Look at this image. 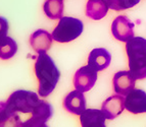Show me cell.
I'll use <instances>...</instances> for the list:
<instances>
[{
  "label": "cell",
  "instance_id": "obj_1",
  "mask_svg": "<svg viewBox=\"0 0 146 127\" xmlns=\"http://www.w3.org/2000/svg\"><path fill=\"white\" fill-rule=\"evenodd\" d=\"M34 69L39 82L38 86L39 96L42 98L48 97L54 90L58 82L60 71L55 65L53 59L46 53L38 54Z\"/></svg>",
  "mask_w": 146,
  "mask_h": 127
},
{
  "label": "cell",
  "instance_id": "obj_2",
  "mask_svg": "<svg viewBox=\"0 0 146 127\" xmlns=\"http://www.w3.org/2000/svg\"><path fill=\"white\" fill-rule=\"evenodd\" d=\"M126 52L132 75L136 79L146 78V40L142 37H133L126 42Z\"/></svg>",
  "mask_w": 146,
  "mask_h": 127
},
{
  "label": "cell",
  "instance_id": "obj_3",
  "mask_svg": "<svg viewBox=\"0 0 146 127\" xmlns=\"http://www.w3.org/2000/svg\"><path fill=\"white\" fill-rule=\"evenodd\" d=\"M83 22L71 16H62L52 32V38L58 43H68L81 36L83 33Z\"/></svg>",
  "mask_w": 146,
  "mask_h": 127
},
{
  "label": "cell",
  "instance_id": "obj_4",
  "mask_svg": "<svg viewBox=\"0 0 146 127\" xmlns=\"http://www.w3.org/2000/svg\"><path fill=\"white\" fill-rule=\"evenodd\" d=\"M39 102V96L32 90H26L13 92L6 101L10 110L21 113H32Z\"/></svg>",
  "mask_w": 146,
  "mask_h": 127
},
{
  "label": "cell",
  "instance_id": "obj_5",
  "mask_svg": "<svg viewBox=\"0 0 146 127\" xmlns=\"http://www.w3.org/2000/svg\"><path fill=\"white\" fill-rule=\"evenodd\" d=\"M97 81V71L89 65H85L76 71L74 75V86L76 90L80 92H88L94 86Z\"/></svg>",
  "mask_w": 146,
  "mask_h": 127
},
{
  "label": "cell",
  "instance_id": "obj_6",
  "mask_svg": "<svg viewBox=\"0 0 146 127\" xmlns=\"http://www.w3.org/2000/svg\"><path fill=\"white\" fill-rule=\"evenodd\" d=\"M135 25L125 15H119L111 24L112 36L121 42H128L134 37Z\"/></svg>",
  "mask_w": 146,
  "mask_h": 127
},
{
  "label": "cell",
  "instance_id": "obj_7",
  "mask_svg": "<svg viewBox=\"0 0 146 127\" xmlns=\"http://www.w3.org/2000/svg\"><path fill=\"white\" fill-rule=\"evenodd\" d=\"M125 109L132 114L146 113V93L140 88H134L125 98Z\"/></svg>",
  "mask_w": 146,
  "mask_h": 127
},
{
  "label": "cell",
  "instance_id": "obj_8",
  "mask_svg": "<svg viewBox=\"0 0 146 127\" xmlns=\"http://www.w3.org/2000/svg\"><path fill=\"white\" fill-rule=\"evenodd\" d=\"M63 108L68 113L80 116L86 110V99L83 92L75 90L68 93L63 100Z\"/></svg>",
  "mask_w": 146,
  "mask_h": 127
},
{
  "label": "cell",
  "instance_id": "obj_9",
  "mask_svg": "<svg viewBox=\"0 0 146 127\" xmlns=\"http://www.w3.org/2000/svg\"><path fill=\"white\" fill-rule=\"evenodd\" d=\"M136 78L132 75L130 71H119L113 75L112 83L113 88L117 95L127 96L128 94L135 88Z\"/></svg>",
  "mask_w": 146,
  "mask_h": 127
},
{
  "label": "cell",
  "instance_id": "obj_10",
  "mask_svg": "<svg viewBox=\"0 0 146 127\" xmlns=\"http://www.w3.org/2000/svg\"><path fill=\"white\" fill-rule=\"evenodd\" d=\"M125 109V98L124 96L115 95L111 96L110 98L103 102L101 106V111L105 115L106 119L112 120L121 115Z\"/></svg>",
  "mask_w": 146,
  "mask_h": 127
},
{
  "label": "cell",
  "instance_id": "obj_11",
  "mask_svg": "<svg viewBox=\"0 0 146 127\" xmlns=\"http://www.w3.org/2000/svg\"><path fill=\"white\" fill-rule=\"evenodd\" d=\"M111 61V55L104 48H95L89 54L88 65L96 71L106 69Z\"/></svg>",
  "mask_w": 146,
  "mask_h": 127
},
{
  "label": "cell",
  "instance_id": "obj_12",
  "mask_svg": "<svg viewBox=\"0 0 146 127\" xmlns=\"http://www.w3.org/2000/svg\"><path fill=\"white\" fill-rule=\"evenodd\" d=\"M52 35L45 29H37L30 37V45L38 54L46 53L52 45Z\"/></svg>",
  "mask_w": 146,
  "mask_h": 127
},
{
  "label": "cell",
  "instance_id": "obj_13",
  "mask_svg": "<svg viewBox=\"0 0 146 127\" xmlns=\"http://www.w3.org/2000/svg\"><path fill=\"white\" fill-rule=\"evenodd\" d=\"M106 117L101 110L86 109L80 115V122L82 127H106Z\"/></svg>",
  "mask_w": 146,
  "mask_h": 127
},
{
  "label": "cell",
  "instance_id": "obj_14",
  "mask_svg": "<svg viewBox=\"0 0 146 127\" xmlns=\"http://www.w3.org/2000/svg\"><path fill=\"white\" fill-rule=\"evenodd\" d=\"M22 123L17 112L10 110L6 102H0V127H22Z\"/></svg>",
  "mask_w": 146,
  "mask_h": 127
},
{
  "label": "cell",
  "instance_id": "obj_15",
  "mask_svg": "<svg viewBox=\"0 0 146 127\" xmlns=\"http://www.w3.org/2000/svg\"><path fill=\"white\" fill-rule=\"evenodd\" d=\"M107 11L108 5L106 0H88L86 4V15L93 20H102Z\"/></svg>",
  "mask_w": 146,
  "mask_h": 127
},
{
  "label": "cell",
  "instance_id": "obj_16",
  "mask_svg": "<svg viewBox=\"0 0 146 127\" xmlns=\"http://www.w3.org/2000/svg\"><path fill=\"white\" fill-rule=\"evenodd\" d=\"M63 0H45L43 5L44 13L50 20H60L63 14Z\"/></svg>",
  "mask_w": 146,
  "mask_h": 127
},
{
  "label": "cell",
  "instance_id": "obj_17",
  "mask_svg": "<svg viewBox=\"0 0 146 127\" xmlns=\"http://www.w3.org/2000/svg\"><path fill=\"white\" fill-rule=\"evenodd\" d=\"M17 42L12 38L5 36L0 39V59L2 60H8L12 58L17 52Z\"/></svg>",
  "mask_w": 146,
  "mask_h": 127
},
{
  "label": "cell",
  "instance_id": "obj_18",
  "mask_svg": "<svg viewBox=\"0 0 146 127\" xmlns=\"http://www.w3.org/2000/svg\"><path fill=\"white\" fill-rule=\"evenodd\" d=\"M31 114L32 117L44 121V122H47L53 115V108H52L50 103L44 100H40L39 104L37 105V107L33 110Z\"/></svg>",
  "mask_w": 146,
  "mask_h": 127
},
{
  "label": "cell",
  "instance_id": "obj_19",
  "mask_svg": "<svg viewBox=\"0 0 146 127\" xmlns=\"http://www.w3.org/2000/svg\"><path fill=\"white\" fill-rule=\"evenodd\" d=\"M141 0H106L108 8L115 11H121L134 7Z\"/></svg>",
  "mask_w": 146,
  "mask_h": 127
},
{
  "label": "cell",
  "instance_id": "obj_20",
  "mask_svg": "<svg viewBox=\"0 0 146 127\" xmlns=\"http://www.w3.org/2000/svg\"><path fill=\"white\" fill-rule=\"evenodd\" d=\"M22 127H49L46 125V122L38 120L34 117H31L30 119L26 120L25 122L22 123Z\"/></svg>",
  "mask_w": 146,
  "mask_h": 127
},
{
  "label": "cell",
  "instance_id": "obj_21",
  "mask_svg": "<svg viewBox=\"0 0 146 127\" xmlns=\"http://www.w3.org/2000/svg\"><path fill=\"white\" fill-rule=\"evenodd\" d=\"M8 29H9V25H8V20L3 16H0V39L5 36H7Z\"/></svg>",
  "mask_w": 146,
  "mask_h": 127
}]
</instances>
